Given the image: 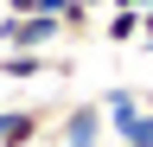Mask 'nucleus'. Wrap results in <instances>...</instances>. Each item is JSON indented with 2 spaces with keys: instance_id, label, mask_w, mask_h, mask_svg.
Wrapping results in <instances>:
<instances>
[{
  "instance_id": "obj_10",
  "label": "nucleus",
  "mask_w": 153,
  "mask_h": 147,
  "mask_svg": "<svg viewBox=\"0 0 153 147\" xmlns=\"http://www.w3.org/2000/svg\"><path fill=\"white\" fill-rule=\"evenodd\" d=\"M140 51H153V0L140 7Z\"/></svg>"
},
{
  "instance_id": "obj_7",
  "label": "nucleus",
  "mask_w": 153,
  "mask_h": 147,
  "mask_svg": "<svg viewBox=\"0 0 153 147\" xmlns=\"http://www.w3.org/2000/svg\"><path fill=\"white\" fill-rule=\"evenodd\" d=\"M102 39H108V45H140V13H121V7H108V19H102Z\"/></svg>"
},
{
  "instance_id": "obj_2",
  "label": "nucleus",
  "mask_w": 153,
  "mask_h": 147,
  "mask_svg": "<svg viewBox=\"0 0 153 147\" xmlns=\"http://www.w3.org/2000/svg\"><path fill=\"white\" fill-rule=\"evenodd\" d=\"M108 141V115L102 102H64V115L51 122L45 147H102Z\"/></svg>"
},
{
  "instance_id": "obj_4",
  "label": "nucleus",
  "mask_w": 153,
  "mask_h": 147,
  "mask_svg": "<svg viewBox=\"0 0 153 147\" xmlns=\"http://www.w3.org/2000/svg\"><path fill=\"white\" fill-rule=\"evenodd\" d=\"M0 45L7 51H51V45H64V32H57L51 13H32V19H0Z\"/></svg>"
},
{
  "instance_id": "obj_5",
  "label": "nucleus",
  "mask_w": 153,
  "mask_h": 147,
  "mask_svg": "<svg viewBox=\"0 0 153 147\" xmlns=\"http://www.w3.org/2000/svg\"><path fill=\"white\" fill-rule=\"evenodd\" d=\"M140 109H153V90H134V83H121V90H108V96H102V115H108V128H121L128 115H140Z\"/></svg>"
},
{
  "instance_id": "obj_12",
  "label": "nucleus",
  "mask_w": 153,
  "mask_h": 147,
  "mask_svg": "<svg viewBox=\"0 0 153 147\" xmlns=\"http://www.w3.org/2000/svg\"><path fill=\"white\" fill-rule=\"evenodd\" d=\"M83 7H108V0H83Z\"/></svg>"
},
{
  "instance_id": "obj_11",
  "label": "nucleus",
  "mask_w": 153,
  "mask_h": 147,
  "mask_svg": "<svg viewBox=\"0 0 153 147\" xmlns=\"http://www.w3.org/2000/svg\"><path fill=\"white\" fill-rule=\"evenodd\" d=\"M108 7H121V13H140V7H147V0H108Z\"/></svg>"
},
{
  "instance_id": "obj_9",
  "label": "nucleus",
  "mask_w": 153,
  "mask_h": 147,
  "mask_svg": "<svg viewBox=\"0 0 153 147\" xmlns=\"http://www.w3.org/2000/svg\"><path fill=\"white\" fill-rule=\"evenodd\" d=\"M57 7H64V0H7L13 19H32V13H51V19H57Z\"/></svg>"
},
{
  "instance_id": "obj_8",
  "label": "nucleus",
  "mask_w": 153,
  "mask_h": 147,
  "mask_svg": "<svg viewBox=\"0 0 153 147\" xmlns=\"http://www.w3.org/2000/svg\"><path fill=\"white\" fill-rule=\"evenodd\" d=\"M115 147H153V109H140L115 128Z\"/></svg>"
},
{
  "instance_id": "obj_3",
  "label": "nucleus",
  "mask_w": 153,
  "mask_h": 147,
  "mask_svg": "<svg viewBox=\"0 0 153 147\" xmlns=\"http://www.w3.org/2000/svg\"><path fill=\"white\" fill-rule=\"evenodd\" d=\"M76 58H51V51H0V77L7 83H38V77H70Z\"/></svg>"
},
{
  "instance_id": "obj_1",
  "label": "nucleus",
  "mask_w": 153,
  "mask_h": 147,
  "mask_svg": "<svg viewBox=\"0 0 153 147\" xmlns=\"http://www.w3.org/2000/svg\"><path fill=\"white\" fill-rule=\"evenodd\" d=\"M57 115H64V102H13V109H0V147H45Z\"/></svg>"
},
{
  "instance_id": "obj_6",
  "label": "nucleus",
  "mask_w": 153,
  "mask_h": 147,
  "mask_svg": "<svg viewBox=\"0 0 153 147\" xmlns=\"http://www.w3.org/2000/svg\"><path fill=\"white\" fill-rule=\"evenodd\" d=\"M57 32H64L70 45H89V39H96V7H83V0H64V7H57Z\"/></svg>"
}]
</instances>
